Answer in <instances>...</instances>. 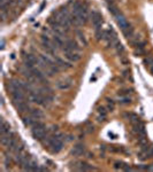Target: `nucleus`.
Returning <instances> with one entry per match:
<instances>
[{"mask_svg":"<svg viewBox=\"0 0 153 172\" xmlns=\"http://www.w3.org/2000/svg\"><path fill=\"white\" fill-rule=\"evenodd\" d=\"M76 35H77V37H78V39H80V41H81L84 46H86V45H88V40H86V38H85V36H84L83 33L80 31V30H77Z\"/></svg>","mask_w":153,"mask_h":172,"instance_id":"21","label":"nucleus"},{"mask_svg":"<svg viewBox=\"0 0 153 172\" xmlns=\"http://www.w3.org/2000/svg\"><path fill=\"white\" fill-rule=\"evenodd\" d=\"M14 106H15V108L17 110V113H20V114H24V113H28V111L31 110V108L29 107V104L26 101L15 102Z\"/></svg>","mask_w":153,"mask_h":172,"instance_id":"10","label":"nucleus"},{"mask_svg":"<svg viewBox=\"0 0 153 172\" xmlns=\"http://www.w3.org/2000/svg\"><path fill=\"white\" fill-rule=\"evenodd\" d=\"M64 51H80V46L77 45V43L74 39H67L64 43Z\"/></svg>","mask_w":153,"mask_h":172,"instance_id":"9","label":"nucleus"},{"mask_svg":"<svg viewBox=\"0 0 153 172\" xmlns=\"http://www.w3.org/2000/svg\"><path fill=\"white\" fill-rule=\"evenodd\" d=\"M91 22L95 26V29H100L102 24V16L99 12H93L91 14Z\"/></svg>","mask_w":153,"mask_h":172,"instance_id":"4","label":"nucleus"},{"mask_svg":"<svg viewBox=\"0 0 153 172\" xmlns=\"http://www.w3.org/2000/svg\"><path fill=\"white\" fill-rule=\"evenodd\" d=\"M88 157H89V158H92V157H93V154H88Z\"/></svg>","mask_w":153,"mask_h":172,"instance_id":"34","label":"nucleus"},{"mask_svg":"<svg viewBox=\"0 0 153 172\" xmlns=\"http://www.w3.org/2000/svg\"><path fill=\"white\" fill-rule=\"evenodd\" d=\"M29 99H30L31 102L37 103L39 106H44V107L48 106V101L39 92H37V91H32L31 93H29Z\"/></svg>","mask_w":153,"mask_h":172,"instance_id":"2","label":"nucleus"},{"mask_svg":"<svg viewBox=\"0 0 153 172\" xmlns=\"http://www.w3.org/2000/svg\"><path fill=\"white\" fill-rule=\"evenodd\" d=\"M96 39L98 41L104 39V30H101V28L100 29H96Z\"/></svg>","mask_w":153,"mask_h":172,"instance_id":"23","label":"nucleus"},{"mask_svg":"<svg viewBox=\"0 0 153 172\" xmlns=\"http://www.w3.org/2000/svg\"><path fill=\"white\" fill-rule=\"evenodd\" d=\"M98 114L102 115V116L106 117V110H105V108H104V107H99V108H98Z\"/></svg>","mask_w":153,"mask_h":172,"instance_id":"29","label":"nucleus"},{"mask_svg":"<svg viewBox=\"0 0 153 172\" xmlns=\"http://www.w3.org/2000/svg\"><path fill=\"white\" fill-rule=\"evenodd\" d=\"M64 56L66 59L70 61V62H78L81 60L82 55L76 51H64Z\"/></svg>","mask_w":153,"mask_h":172,"instance_id":"5","label":"nucleus"},{"mask_svg":"<svg viewBox=\"0 0 153 172\" xmlns=\"http://www.w3.org/2000/svg\"><path fill=\"white\" fill-rule=\"evenodd\" d=\"M38 92L40 93V94H42V95L44 96L45 99H46V100H47L48 102H52L53 100H54V95H53V92H52V89H50V87H46V86H44V87L39 89Z\"/></svg>","mask_w":153,"mask_h":172,"instance_id":"8","label":"nucleus"},{"mask_svg":"<svg viewBox=\"0 0 153 172\" xmlns=\"http://www.w3.org/2000/svg\"><path fill=\"white\" fill-rule=\"evenodd\" d=\"M62 147H64V141L58 139V138H55V137L53 135V138H52L51 142H50V145H48L47 148L51 150V153L58 154L59 152H61Z\"/></svg>","mask_w":153,"mask_h":172,"instance_id":"3","label":"nucleus"},{"mask_svg":"<svg viewBox=\"0 0 153 172\" xmlns=\"http://www.w3.org/2000/svg\"><path fill=\"white\" fill-rule=\"evenodd\" d=\"M22 122H23V124H24L26 126H31L32 128V126H33V125H35L38 121H37V119H35L33 117H31V116L29 115V116L23 117V118H22Z\"/></svg>","mask_w":153,"mask_h":172,"instance_id":"15","label":"nucleus"},{"mask_svg":"<svg viewBox=\"0 0 153 172\" xmlns=\"http://www.w3.org/2000/svg\"><path fill=\"white\" fill-rule=\"evenodd\" d=\"M5 48V40H4V38L1 39V50H4Z\"/></svg>","mask_w":153,"mask_h":172,"instance_id":"32","label":"nucleus"},{"mask_svg":"<svg viewBox=\"0 0 153 172\" xmlns=\"http://www.w3.org/2000/svg\"><path fill=\"white\" fill-rule=\"evenodd\" d=\"M53 41L57 44L58 47H62V46L64 45V40L61 39V37H60V36H58V35H54V36H53Z\"/></svg>","mask_w":153,"mask_h":172,"instance_id":"20","label":"nucleus"},{"mask_svg":"<svg viewBox=\"0 0 153 172\" xmlns=\"http://www.w3.org/2000/svg\"><path fill=\"white\" fill-rule=\"evenodd\" d=\"M143 63L145 64V67L150 70V72L153 74V57H151V56L145 57V59L143 60Z\"/></svg>","mask_w":153,"mask_h":172,"instance_id":"16","label":"nucleus"},{"mask_svg":"<svg viewBox=\"0 0 153 172\" xmlns=\"http://www.w3.org/2000/svg\"><path fill=\"white\" fill-rule=\"evenodd\" d=\"M114 47H115V50H116V53H117V54L122 55V54L124 53V47H123V45H122L121 43H120V41H119L117 44L115 45Z\"/></svg>","mask_w":153,"mask_h":172,"instance_id":"22","label":"nucleus"},{"mask_svg":"<svg viewBox=\"0 0 153 172\" xmlns=\"http://www.w3.org/2000/svg\"><path fill=\"white\" fill-rule=\"evenodd\" d=\"M55 63H57L61 69H64V70L70 69V68L73 67V64H70L69 62H67V61H64V60L60 59V57H55Z\"/></svg>","mask_w":153,"mask_h":172,"instance_id":"13","label":"nucleus"},{"mask_svg":"<svg viewBox=\"0 0 153 172\" xmlns=\"http://www.w3.org/2000/svg\"><path fill=\"white\" fill-rule=\"evenodd\" d=\"M124 165H126V164H123L122 162H116V163L114 164V167L115 169H123Z\"/></svg>","mask_w":153,"mask_h":172,"instance_id":"28","label":"nucleus"},{"mask_svg":"<svg viewBox=\"0 0 153 172\" xmlns=\"http://www.w3.org/2000/svg\"><path fill=\"white\" fill-rule=\"evenodd\" d=\"M115 20H116V23H117V26L121 28V30H124V29H127L128 26H130V23L128 22L127 17L123 15V14H117L116 16H115Z\"/></svg>","mask_w":153,"mask_h":172,"instance_id":"6","label":"nucleus"},{"mask_svg":"<svg viewBox=\"0 0 153 172\" xmlns=\"http://www.w3.org/2000/svg\"><path fill=\"white\" fill-rule=\"evenodd\" d=\"M122 32H123V35L127 37L128 39H130L133 36L135 35V32H134V28L130 26H128L127 29H124V30H122Z\"/></svg>","mask_w":153,"mask_h":172,"instance_id":"18","label":"nucleus"},{"mask_svg":"<svg viewBox=\"0 0 153 172\" xmlns=\"http://www.w3.org/2000/svg\"><path fill=\"white\" fill-rule=\"evenodd\" d=\"M73 79L71 78H64L62 80H60V82H58L57 84V87L59 89H61V91H67V89H69L71 86H73Z\"/></svg>","mask_w":153,"mask_h":172,"instance_id":"7","label":"nucleus"},{"mask_svg":"<svg viewBox=\"0 0 153 172\" xmlns=\"http://www.w3.org/2000/svg\"><path fill=\"white\" fill-rule=\"evenodd\" d=\"M31 133H32V137L33 139L36 140H39L42 141L44 139L45 137L47 135V131H46V125L44 123H40V122H37L33 126H32V130H31Z\"/></svg>","mask_w":153,"mask_h":172,"instance_id":"1","label":"nucleus"},{"mask_svg":"<svg viewBox=\"0 0 153 172\" xmlns=\"http://www.w3.org/2000/svg\"><path fill=\"white\" fill-rule=\"evenodd\" d=\"M29 114L31 117H33L35 119H42V118H44V113L40 110V109H31L30 111H29Z\"/></svg>","mask_w":153,"mask_h":172,"instance_id":"14","label":"nucleus"},{"mask_svg":"<svg viewBox=\"0 0 153 172\" xmlns=\"http://www.w3.org/2000/svg\"><path fill=\"white\" fill-rule=\"evenodd\" d=\"M121 63L124 64V65H128V64H129V59L122 55V56H121Z\"/></svg>","mask_w":153,"mask_h":172,"instance_id":"30","label":"nucleus"},{"mask_svg":"<svg viewBox=\"0 0 153 172\" xmlns=\"http://www.w3.org/2000/svg\"><path fill=\"white\" fill-rule=\"evenodd\" d=\"M119 103L120 104H129V103H131V99L129 96H122L119 100Z\"/></svg>","mask_w":153,"mask_h":172,"instance_id":"24","label":"nucleus"},{"mask_svg":"<svg viewBox=\"0 0 153 172\" xmlns=\"http://www.w3.org/2000/svg\"><path fill=\"white\" fill-rule=\"evenodd\" d=\"M145 53L144 51V47H136V50H135V54L138 56V55H143Z\"/></svg>","mask_w":153,"mask_h":172,"instance_id":"26","label":"nucleus"},{"mask_svg":"<svg viewBox=\"0 0 153 172\" xmlns=\"http://www.w3.org/2000/svg\"><path fill=\"white\" fill-rule=\"evenodd\" d=\"M0 133L1 134H8L11 133V126H9V124L5 122L4 119L1 121V128H0Z\"/></svg>","mask_w":153,"mask_h":172,"instance_id":"17","label":"nucleus"},{"mask_svg":"<svg viewBox=\"0 0 153 172\" xmlns=\"http://www.w3.org/2000/svg\"><path fill=\"white\" fill-rule=\"evenodd\" d=\"M106 101H107V106H108V110H111V111H113V110H114V106H115L114 101H113L112 99H108V98H106Z\"/></svg>","mask_w":153,"mask_h":172,"instance_id":"25","label":"nucleus"},{"mask_svg":"<svg viewBox=\"0 0 153 172\" xmlns=\"http://www.w3.org/2000/svg\"><path fill=\"white\" fill-rule=\"evenodd\" d=\"M84 153H85V147H84V145H82V143H78V145H76V146H75L73 149H71V150H70V154H71L73 156H76V157H78V156H82Z\"/></svg>","mask_w":153,"mask_h":172,"instance_id":"11","label":"nucleus"},{"mask_svg":"<svg viewBox=\"0 0 153 172\" xmlns=\"http://www.w3.org/2000/svg\"><path fill=\"white\" fill-rule=\"evenodd\" d=\"M131 92V89H122V91H120L119 92V95H128L129 93Z\"/></svg>","mask_w":153,"mask_h":172,"instance_id":"27","label":"nucleus"},{"mask_svg":"<svg viewBox=\"0 0 153 172\" xmlns=\"http://www.w3.org/2000/svg\"><path fill=\"white\" fill-rule=\"evenodd\" d=\"M108 11L112 14H113L114 16H116L117 14H120V11L117 9V6L115 5L114 2H112V4H108Z\"/></svg>","mask_w":153,"mask_h":172,"instance_id":"19","label":"nucleus"},{"mask_svg":"<svg viewBox=\"0 0 153 172\" xmlns=\"http://www.w3.org/2000/svg\"><path fill=\"white\" fill-rule=\"evenodd\" d=\"M147 170H148V171H153V164H152V165L147 166Z\"/></svg>","mask_w":153,"mask_h":172,"instance_id":"33","label":"nucleus"},{"mask_svg":"<svg viewBox=\"0 0 153 172\" xmlns=\"http://www.w3.org/2000/svg\"><path fill=\"white\" fill-rule=\"evenodd\" d=\"M123 76H124V77L130 76V70H124V71H123Z\"/></svg>","mask_w":153,"mask_h":172,"instance_id":"31","label":"nucleus"},{"mask_svg":"<svg viewBox=\"0 0 153 172\" xmlns=\"http://www.w3.org/2000/svg\"><path fill=\"white\" fill-rule=\"evenodd\" d=\"M23 170H24V171H37V170H39L38 163H37L35 159L30 158L29 162L27 163V165L23 167Z\"/></svg>","mask_w":153,"mask_h":172,"instance_id":"12","label":"nucleus"}]
</instances>
